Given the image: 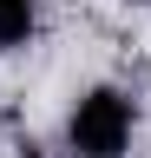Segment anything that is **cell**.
I'll list each match as a JSON object with an SVG mask.
<instances>
[{
	"instance_id": "2",
	"label": "cell",
	"mask_w": 151,
	"mask_h": 158,
	"mask_svg": "<svg viewBox=\"0 0 151 158\" xmlns=\"http://www.w3.org/2000/svg\"><path fill=\"white\" fill-rule=\"evenodd\" d=\"M33 40V0H0V53Z\"/></svg>"
},
{
	"instance_id": "1",
	"label": "cell",
	"mask_w": 151,
	"mask_h": 158,
	"mask_svg": "<svg viewBox=\"0 0 151 158\" xmlns=\"http://www.w3.org/2000/svg\"><path fill=\"white\" fill-rule=\"evenodd\" d=\"M66 145L79 158H118L131 145V99L118 86L79 92V106H72V118H66Z\"/></svg>"
},
{
	"instance_id": "4",
	"label": "cell",
	"mask_w": 151,
	"mask_h": 158,
	"mask_svg": "<svg viewBox=\"0 0 151 158\" xmlns=\"http://www.w3.org/2000/svg\"><path fill=\"white\" fill-rule=\"evenodd\" d=\"M138 7H151V0H138Z\"/></svg>"
},
{
	"instance_id": "3",
	"label": "cell",
	"mask_w": 151,
	"mask_h": 158,
	"mask_svg": "<svg viewBox=\"0 0 151 158\" xmlns=\"http://www.w3.org/2000/svg\"><path fill=\"white\" fill-rule=\"evenodd\" d=\"M20 158H53V152H40V145H26V152H20Z\"/></svg>"
}]
</instances>
